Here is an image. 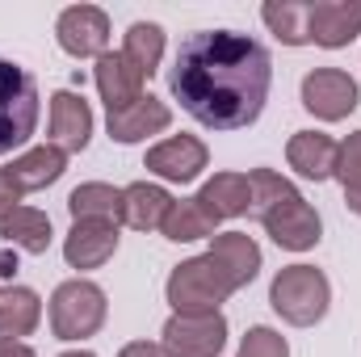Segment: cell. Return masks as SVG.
Masks as SVG:
<instances>
[{
    "label": "cell",
    "mask_w": 361,
    "mask_h": 357,
    "mask_svg": "<svg viewBox=\"0 0 361 357\" xmlns=\"http://www.w3.org/2000/svg\"><path fill=\"white\" fill-rule=\"evenodd\" d=\"M273 85L269 51L240 30H197L180 42L169 89L210 131H244L261 118Z\"/></svg>",
    "instance_id": "cell-1"
},
{
    "label": "cell",
    "mask_w": 361,
    "mask_h": 357,
    "mask_svg": "<svg viewBox=\"0 0 361 357\" xmlns=\"http://www.w3.org/2000/svg\"><path fill=\"white\" fill-rule=\"evenodd\" d=\"M252 210L261 219V227L269 231V240L286 253H307L319 244L324 236V219L319 210L298 193L294 181H286L273 169H252Z\"/></svg>",
    "instance_id": "cell-2"
},
{
    "label": "cell",
    "mask_w": 361,
    "mask_h": 357,
    "mask_svg": "<svg viewBox=\"0 0 361 357\" xmlns=\"http://www.w3.org/2000/svg\"><path fill=\"white\" fill-rule=\"evenodd\" d=\"M38 109H42V97H38V80L0 55V156L25 147L38 131Z\"/></svg>",
    "instance_id": "cell-3"
},
{
    "label": "cell",
    "mask_w": 361,
    "mask_h": 357,
    "mask_svg": "<svg viewBox=\"0 0 361 357\" xmlns=\"http://www.w3.org/2000/svg\"><path fill=\"white\" fill-rule=\"evenodd\" d=\"M332 282L315 265H286L269 286V307L294 328H311L328 315Z\"/></svg>",
    "instance_id": "cell-4"
},
{
    "label": "cell",
    "mask_w": 361,
    "mask_h": 357,
    "mask_svg": "<svg viewBox=\"0 0 361 357\" xmlns=\"http://www.w3.org/2000/svg\"><path fill=\"white\" fill-rule=\"evenodd\" d=\"M105 311H109V303L97 282H89V277L59 282L51 294V332L59 341H89L101 332Z\"/></svg>",
    "instance_id": "cell-5"
},
{
    "label": "cell",
    "mask_w": 361,
    "mask_h": 357,
    "mask_svg": "<svg viewBox=\"0 0 361 357\" xmlns=\"http://www.w3.org/2000/svg\"><path fill=\"white\" fill-rule=\"evenodd\" d=\"M164 294L173 303V311H219L231 294H235V282L223 273V265L214 257H189L180 261L169 282H164Z\"/></svg>",
    "instance_id": "cell-6"
},
{
    "label": "cell",
    "mask_w": 361,
    "mask_h": 357,
    "mask_svg": "<svg viewBox=\"0 0 361 357\" xmlns=\"http://www.w3.org/2000/svg\"><path fill=\"white\" fill-rule=\"evenodd\" d=\"M169 357H219L227 345L223 311H173L160 332Z\"/></svg>",
    "instance_id": "cell-7"
},
{
    "label": "cell",
    "mask_w": 361,
    "mask_h": 357,
    "mask_svg": "<svg viewBox=\"0 0 361 357\" xmlns=\"http://www.w3.org/2000/svg\"><path fill=\"white\" fill-rule=\"evenodd\" d=\"M361 101L357 80L341 68H315L302 76V105L319 122H345Z\"/></svg>",
    "instance_id": "cell-8"
},
{
    "label": "cell",
    "mask_w": 361,
    "mask_h": 357,
    "mask_svg": "<svg viewBox=\"0 0 361 357\" xmlns=\"http://www.w3.org/2000/svg\"><path fill=\"white\" fill-rule=\"evenodd\" d=\"M55 38L72 59H101L109 51V17L97 4H72L59 13Z\"/></svg>",
    "instance_id": "cell-9"
},
{
    "label": "cell",
    "mask_w": 361,
    "mask_h": 357,
    "mask_svg": "<svg viewBox=\"0 0 361 357\" xmlns=\"http://www.w3.org/2000/svg\"><path fill=\"white\" fill-rule=\"evenodd\" d=\"M210 164V147L197 139V135H173L156 147H147V173H156L160 181H173V185H189V181L202 177V169Z\"/></svg>",
    "instance_id": "cell-10"
},
{
    "label": "cell",
    "mask_w": 361,
    "mask_h": 357,
    "mask_svg": "<svg viewBox=\"0 0 361 357\" xmlns=\"http://www.w3.org/2000/svg\"><path fill=\"white\" fill-rule=\"evenodd\" d=\"M169 126H173V109H169V101H160L152 92H143L135 105L114 109L105 118V131H109L114 143H143V139H152V135H160Z\"/></svg>",
    "instance_id": "cell-11"
},
{
    "label": "cell",
    "mask_w": 361,
    "mask_h": 357,
    "mask_svg": "<svg viewBox=\"0 0 361 357\" xmlns=\"http://www.w3.org/2000/svg\"><path fill=\"white\" fill-rule=\"evenodd\" d=\"M361 34V0H311V42L341 51Z\"/></svg>",
    "instance_id": "cell-12"
},
{
    "label": "cell",
    "mask_w": 361,
    "mask_h": 357,
    "mask_svg": "<svg viewBox=\"0 0 361 357\" xmlns=\"http://www.w3.org/2000/svg\"><path fill=\"white\" fill-rule=\"evenodd\" d=\"M51 139L59 152H85L92 139V109L80 92L59 89L51 92Z\"/></svg>",
    "instance_id": "cell-13"
},
{
    "label": "cell",
    "mask_w": 361,
    "mask_h": 357,
    "mask_svg": "<svg viewBox=\"0 0 361 357\" xmlns=\"http://www.w3.org/2000/svg\"><path fill=\"white\" fill-rule=\"evenodd\" d=\"M92 80H97V92H101V101H105L109 114L135 105V101L143 97V85H147V76H143L122 51H105V55L97 59V68H92Z\"/></svg>",
    "instance_id": "cell-14"
},
{
    "label": "cell",
    "mask_w": 361,
    "mask_h": 357,
    "mask_svg": "<svg viewBox=\"0 0 361 357\" xmlns=\"http://www.w3.org/2000/svg\"><path fill=\"white\" fill-rule=\"evenodd\" d=\"M193 202L219 227L223 219H240V214L252 210V181H248V173H214V177L193 193Z\"/></svg>",
    "instance_id": "cell-15"
},
{
    "label": "cell",
    "mask_w": 361,
    "mask_h": 357,
    "mask_svg": "<svg viewBox=\"0 0 361 357\" xmlns=\"http://www.w3.org/2000/svg\"><path fill=\"white\" fill-rule=\"evenodd\" d=\"M336 156H341V143L324 131H298L286 143V164L307 181L336 177Z\"/></svg>",
    "instance_id": "cell-16"
},
{
    "label": "cell",
    "mask_w": 361,
    "mask_h": 357,
    "mask_svg": "<svg viewBox=\"0 0 361 357\" xmlns=\"http://www.w3.org/2000/svg\"><path fill=\"white\" fill-rule=\"evenodd\" d=\"M118 223H72L63 240V261L72 269H101L118 253Z\"/></svg>",
    "instance_id": "cell-17"
},
{
    "label": "cell",
    "mask_w": 361,
    "mask_h": 357,
    "mask_svg": "<svg viewBox=\"0 0 361 357\" xmlns=\"http://www.w3.org/2000/svg\"><path fill=\"white\" fill-rule=\"evenodd\" d=\"M173 210V193L164 185H152V181H135L122 189V214L118 223L135 227V231H160L164 219Z\"/></svg>",
    "instance_id": "cell-18"
},
{
    "label": "cell",
    "mask_w": 361,
    "mask_h": 357,
    "mask_svg": "<svg viewBox=\"0 0 361 357\" xmlns=\"http://www.w3.org/2000/svg\"><path fill=\"white\" fill-rule=\"evenodd\" d=\"M206 257H214L223 265V273L235 282V290H244L261 273V244L248 231H223V236H214L210 248H206Z\"/></svg>",
    "instance_id": "cell-19"
},
{
    "label": "cell",
    "mask_w": 361,
    "mask_h": 357,
    "mask_svg": "<svg viewBox=\"0 0 361 357\" xmlns=\"http://www.w3.org/2000/svg\"><path fill=\"white\" fill-rule=\"evenodd\" d=\"M0 240L13 244V248H21V253H30V257H42V253L51 248V240H55L51 214L21 202V206H13V210L0 219Z\"/></svg>",
    "instance_id": "cell-20"
},
{
    "label": "cell",
    "mask_w": 361,
    "mask_h": 357,
    "mask_svg": "<svg viewBox=\"0 0 361 357\" xmlns=\"http://www.w3.org/2000/svg\"><path fill=\"white\" fill-rule=\"evenodd\" d=\"M42 324V298L30 286H0V341H21Z\"/></svg>",
    "instance_id": "cell-21"
},
{
    "label": "cell",
    "mask_w": 361,
    "mask_h": 357,
    "mask_svg": "<svg viewBox=\"0 0 361 357\" xmlns=\"http://www.w3.org/2000/svg\"><path fill=\"white\" fill-rule=\"evenodd\" d=\"M8 173H13L17 185H21V193H30V189H47V185H55V181L68 173V152H59L55 143L30 147V152H21V156L8 164Z\"/></svg>",
    "instance_id": "cell-22"
},
{
    "label": "cell",
    "mask_w": 361,
    "mask_h": 357,
    "mask_svg": "<svg viewBox=\"0 0 361 357\" xmlns=\"http://www.w3.org/2000/svg\"><path fill=\"white\" fill-rule=\"evenodd\" d=\"M68 214H72V223H118L122 189H114L105 181H85L68 193Z\"/></svg>",
    "instance_id": "cell-23"
},
{
    "label": "cell",
    "mask_w": 361,
    "mask_h": 357,
    "mask_svg": "<svg viewBox=\"0 0 361 357\" xmlns=\"http://www.w3.org/2000/svg\"><path fill=\"white\" fill-rule=\"evenodd\" d=\"M261 17L277 42H286V47L311 42V0H269L261 8Z\"/></svg>",
    "instance_id": "cell-24"
},
{
    "label": "cell",
    "mask_w": 361,
    "mask_h": 357,
    "mask_svg": "<svg viewBox=\"0 0 361 357\" xmlns=\"http://www.w3.org/2000/svg\"><path fill=\"white\" fill-rule=\"evenodd\" d=\"M122 55L143 72V76H156L160 72V59H164V30L156 21H135L122 38Z\"/></svg>",
    "instance_id": "cell-25"
},
{
    "label": "cell",
    "mask_w": 361,
    "mask_h": 357,
    "mask_svg": "<svg viewBox=\"0 0 361 357\" xmlns=\"http://www.w3.org/2000/svg\"><path fill=\"white\" fill-rule=\"evenodd\" d=\"M164 240H173V244H193V240H214V219L193 202V198H173V210H169V219H164Z\"/></svg>",
    "instance_id": "cell-26"
},
{
    "label": "cell",
    "mask_w": 361,
    "mask_h": 357,
    "mask_svg": "<svg viewBox=\"0 0 361 357\" xmlns=\"http://www.w3.org/2000/svg\"><path fill=\"white\" fill-rule=\"evenodd\" d=\"M235 357H290V345H286V337H281L277 328L257 324V328H248V332H244L240 353H235Z\"/></svg>",
    "instance_id": "cell-27"
},
{
    "label": "cell",
    "mask_w": 361,
    "mask_h": 357,
    "mask_svg": "<svg viewBox=\"0 0 361 357\" xmlns=\"http://www.w3.org/2000/svg\"><path fill=\"white\" fill-rule=\"evenodd\" d=\"M336 181L345 189H361V131H353L345 143H341V156H336Z\"/></svg>",
    "instance_id": "cell-28"
},
{
    "label": "cell",
    "mask_w": 361,
    "mask_h": 357,
    "mask_svg": "<svg viewBox=\"0 0 361 357\" xmlns=\"http://www.w3.org/2000/svg\"><path fill=\"white\" fill-rule=\"evenodd\" d=\"M21 198H25V193H21V185L13 181V173L0 169V219H4L13 206H21Z\"/></svg>",
    "instance_id": "cell-29"
},
{
    "label": "cell",
    "mask_w": 361,
    "mask_h": 357,
    "mask_svg": "<svg viewBox=\"0 0 361 357\" xmlns=\"http://www.w3.org/2000/svg\"><path fill=\"white\" fill-rule=\"evenodd\" d=\"M118 357H169V349H164V345H156V341H130Z\"/></svg>",
    "instance_id": "cell-30"
},
{
    "label": "cell",
    "mask_w": 361,
    "mask_h": 357,
    "mask_svg": "<svg viewBox=\"0 0 361 357\" xmlns=\"http://www.w3.org/2000/svg\"><path fill=\"white\" fill-rule=\"evenodd\" d=\"M0 357H38L25 341H0Z\"/></svg>",
    "instance_id": "cell-31"
},
{
    "label": "cell",
    "mask_w": 361,
    "mask_h": 357,
    "mask_svg": "<svg viewBox=\"0 0 361 357\" xmlns=\"http://www.w3.org/2000/svg\"><path fill=\"white\" fill-rule=\"evenodd\" d=\"M345 202H349L353 214H361V189H345Z\"/></svg>",
    "instance_id": "cell-32"
},
{
    "label": "cell",
    "mask_w": 361,
    "mask_h": 357,
    "mask_svg": "<svg viewBox=\"0 0 361 357\" xmlns=\"http://www.w3.org/2000/svg\"><path fill=\"white\" fill-rule=\"evenodd\" d=\"M59 357H97V353H89V349H68V353H59Z\"/></svg>",
    "instance_id": "cell-33"
}]
</instances>
